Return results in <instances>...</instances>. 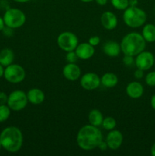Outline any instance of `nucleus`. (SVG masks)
I'll return each mask as SVG.
<instances>
[{
	"instance_id": "obj_15",
	"label": "nucleus",
	"mask_w": 155,
	"mask_h": 156,
	"mask_svg": "<svg viewBox=\"0 0 155 156\" xmlns=\"http://www.w3.org/2000/svg\"><path fill=\"white\" fill-rule=\"evenodd\" d=\"M126 91L129 98L138 99L140 98L144 94V87L140 82H132L127 85Z\"/></svg>"
},
{
	"instance_id": "obj_23",
	"label": "nucleus",
	"mask_w": 155,
	"mask_h": 156,
	"mask_svg": "<svg viewBox=\"0 0 155 156\" xmlns=\"http://www.w3.org/2000/svg\"><path fill=\"white\" fill-rule=\"evenodd\" d=\"M11 114V109L6 105H0V123L6 121Z\"/></svg>"
},
{
	"instance_id": "obj_6",
	"label": "nucleus",
	"mask_w": 155,
	"mask_h": 156,
	"mask_svg": "<svg viewBox=\"0 0 155 156\" xmlns=\"http://www.w3.org/2000/svg\"><path fill=\"white\" fill-rule=\"evenodd\" d=\"M28 99L27 93L21 90H15L12 91L8 96L7 105L12 111H20L26 108Z\"/></svg>"
},
{
	"instance_id": "obj_24",
	"label": "nucleus",
	"mask_w": 155,
	"mask_h": 156,
	"mask_svg": "<svg viewBox=\"0 0 155 156\" xmlns=\"http://www.w3.org/2000/svg\"><path fill=\"white\" fill-rule=\"evenodd\" d=\"M111 4L118 10H125L129 6V0H110Z\"/></svg>"
},
{
	"instance_id": "obj_9",
	"label": "nucleus",
	"mask_w": 155,
	"mask_h": 156,
	"mask_svg": "<svg viewBox=\"0 0 155 156\" xmlns=\"http://www.w3.org/2000/svg\"><path fill=\"white\" fill-rule=\"evenodd\" d=\"M135 66L138 69L146 71L154 65V56L149 51H142L138 53L135 59Z\"/></svg>"
},
{
	"instance_id": "obj_21",
	"label": "nucleus",
	"mask_w": 155,
	"mask_h": 156,
	"mask_svg": "<svg viewBox=\"0 0 155 156\" xmlns=\"http://www.w3.org/2000/svg\"><path fill=\"white\" fill-rule=\"evenodd\" d=\"M141 35L146 42H155V25L153 24H147L142 29Z\"/></svg>"
},
{
	"instance_id": "obj_41",
	"label": "nucleus",
	"mask_w": 155,
	"mask_h": 156,
	"mask_svg": "<svg viewBox=\"0 0 155 156\" xmlns=\"http://www.w3.org/2000/svg\"><path fill=\"white\" fill-rule=\"evenodd\" d=\"M1 148H2V144H1V142H0V149H1Z\"/></svg>"
},
{
	"instance_id": "obj_25",
	"label": "nucleus",
	"mask_w": 155,
	"mask_h": 156,
	"mask_svg": "<svg viewBox=\"0 0 155 156\" xmlns=\"http://www.w3.org/2000/svg\"><path fill=\"white\" fill-rule=\"evenodd\" d=\"M145 82L148 86H155V71L150 72L146 75Z\"/></svg>"
},
{
	"instance_id": "obj_16",
	"label": "nucleus",
	"mask_w": 155,
	"mask_h": 156,
	"mask_svg": "<svg viewBox=\"0 0 155 156\" xmlns=\"http://www.w3.org/2000/svg\"><path fill=\"white\" fill-rule=\"evenodd\" d=\"M28 102L32 105H40L45 100V94L41 89L37 88H30L27 92Z\"/></svg>"
},
{
	"instance_id": "obj_40",
	"label": "nucleus",
	"mask_w": 155,
	"mask_h": 156,
	"mask_svg": "<svg viewBox=\"0 0 155 156\" xmlns=\"http://www.w3.org/2000/svg\"><path fill=\"white\" fill-rule=\"evenodd\" d=\"M81 1L83 2H92L94 0H81Z\"/></svg>"
},
{
	"instance_id": "obj_39",
	"label": "nucleus",
	"mask_w": 155,
	"mask_h": 156,
	"mask_svg": "<svg viewBox=\"0 0 155 156\" xmlns=\"http://www.w3.org/2000/svg\"><path fill=\"white\" fill-rule=\"evenodd\" d=\"M16 2H19V3H24V2H27L30 1V0H14Z\"/></svg>"
},
{
	"instance_id": "obj_5",
	"label": "nucleus",
	"mask_w": 155,
	"mask_h": 156,
	"mask_svg": "<svg viewBox=\"0 0 155 156\" xmlns=\"http://www.w3.org/2000/svg\"><path fill=\"white\" fill-rule=\"evenodd\" d=\"M3 20L5 26L13 29L19 28L25 24L26 15L21 9L10 8L5 12Z\"/></svg>"
},
{
	"instance_id": "obj_43",
	"label": "nucleus",
	"mask_w": 155,
	"mask_h": 156,
	"mask_svg": "<svg viewBox=\"0 0 155 156\" xmlns=\"http://www.w3.org/2000/svg\"><path fill=\"white\" fill-rule=\"evenodd\" d=\"M154 25H155V21H154Z\"/></svg>"
},
{
	"instance_id": "obj_26",
	"label": "nucleus",
	"mask_w": 155,
	"mask_h": 156,
	"mask_svg": "<svg viewBox=\"0 0 155 156\" xmlns=\"http://www.w3.org/2000/svg\"><path fill=\"white\" fill-rule=\"evenodd\" d=\"M65 58H66V61L69 63H75L76 62L78 59V57L77 54H76L75 51H69L67 52V54L65 56Z\"/></svg>"
},
{
	"instance_id": "obj_32",
	"label": "nucleus",
	"mask_w": 155,
	"mask_h": 156,
	"mask_svg": "<svg viewBox=\"0 0 155 156\" xmlns=\"http://www.w3.org/2000/svg\"><path fill=\"white\" fill-rule=\"evenodd\" d=\"M97 148H99V149H100L101 151H106V149H108L107 143H106V141H103V140H102V141L100 143V144L98 145Z\"/></svg>"
},
{
	"instance_id": "obj_30",
	"label": "nucleus",
	"mask_w": 155,
	"mask_h": 156,
	"mask_svg": "<svg viewBox=\"0 0 155 156\" xmlns=\"http://www.w3.org/2000/svg\"><path fill=\"white\" fill-rule=\"evenodd\" d=\"M2 31H3V34L6 37H11L13 35V28H11L8 26H5V27Z\"/></svg>"
},
{
	"instance_id": "obj_20",
	"label": "nucleus",
	"mask_w": 155,
	"mask_h": 156,
	"mask_svg": "<svg viewBox=\"0 0 155 156\" xmlns=\"http://www.w3.org/2000/svg\"><path fill=\"white\" fill-rule=\"evenodd\" d=\"M103 120V116L102 112L97 109L91 110L88 114V121L90 124L99 127L102 125Z\"/></svg>"
},
{
	"instance_id": "obj_18",
	"label": "nucleus",
	"mask_w": 155,
	"mask_h": 156,
	"mask_svg": "<svg viewBox=\"0 0 155 156\" xmlns=\"http://www.w3.org/2000/svg\"><path fill=\"white\" fill-rule=\"evenodd\" d=\"M15 53L13 50L9 48H4L0 51V64L4 67L13 63Z\"/></svg>"
},
{
	"instance_id": "obj_38",
	"label": "nucleus",
	"mask_w": 155,
	"mask_h": 156,
	"mask_svg": "<svg viewBox=\"0 0 155 156\" xmlns=\"http://www.w3.org/2000/svg\"><path fill=\"white\" fill-rule=\"evenodd\" d=\"M150 154L153 156H155V143L152 145L151 149H150Z\"/></svg>"
},
{
	"instance_id": "obj_13",
	"label": "nucleus",
	"mask_w": 155,
	"mask_h": 156,
	"mask_svg": "<svg viewBox=\"0 0 155 156\" xmlns=\"http://www.w3.org/2000/svg\"><path fill=\"white\" fill-rule=\"evenodd\" d=\"M100 23L103 28L108 30H112L116 27L118 24V18L113 12L108 11L103 12L101 15Z\"/></svg>"
},
{
	"instance_id": "obj_4",
	"label": "nucleus",
	"mask_w": 155,
	"mask_h": 156,
	"mask_svg": "<svg viewBox=\"0 0 155 156\" xmlns=\"http://www.w3.org/2000/svg\"><path fill=\"white\" fill-rule=\"evenodd\" d=\"M122 19L127 26L132 28H137L146 22L147 14L143 9L137 6H129L124 10Z\"/></svg>"
},
{
	"instance_id": "obj_8",
	"label": "nucleus",
	"mask_w": 155,
	"mask_h": 156,
	"mask_svg": "<svg viewBox=\"0 0 155 156\" xmlns=\"http://www.w3.org/2000/svg\"><path fill=\"white\" fill-rule=\"evenodd\" d=\"M57 44L63 51H73L78 45V38L72 32L64 31L58 36Z\"/></svg>"
},
{
	"instance_id": "obj_29",
	"label": "nucleus",
	"mask_w": 155,
	"mask_h": 156,
	"mask_svg": "<svg viewBox=\"0 0 155 156\" xmlns=\"http://www.w3.org/2000/svg\"><path fill=\"white\" fill-rule=\"evenodd\" d=\"M8 96L4 91H0V105H6L8 101Z\"/></svg>"
},
{
	"instance_id": "obj_17",
	"label": "nucleus",
	"mask_w": 155,
	"mask_h": 156,
	"mask_svg": "<svg viewBox=\"0 0 155 156\" xmlns=\"http://www.w3.org/2000/svg\"><path fill=\"white\" fill-rule=\"evenodd\" d=\"M103 51L106 56L110 57H115L119 55L121 51L120 44L114 41H106L103 46Z\"/></svg>"
},
{
	"instance_id": "obj_14",
	"label": "nucleus",
	"mask_w": 155,
	"mask_h": 156,
	"mask_svg": "<svg viewBox=\"0 0 155 156\" xmlns=\"http://www.w3.org/2000/svg\"><path fill=\"white\" fill-rule=\"evenodd\" d=\"M78 59L87 60L92 57L95 53L94 47L89 44V43H82L78 44L74 50Z\"/></svg>"
},
{
	"instance_id": "obj_34",
	"label": "nucleus",
	"mask_w": 155,
	"mask_h": 156,
	"mask_svg": "<svg viewBox=\"0 0 155 156\" xmlns=\"http://www.w3.org/2000/svg\"><path fill=\"white\" fill-rule=\"evenodd\" d=\"M129 6H137L138 5V0H129Z\"/></svg>"
},
{
	"instance_id": "obj_10",
	"label": "nucleus",
	"mask_w": 155,
	"mask_h": 156,
	"mask_svg": "<svg viewBox=\"0 0 155 156\" xmlns=\"http://www.w3.org/2000/svg\"><path fill=\"white\" fill-rule=\"evenodd\" d=\"M81 86L87 91H93L100 86V77L94 73H87L81 77Z\"/></svg>"
},
{
	"instance_id": "obj_27",
	"label": "nucleus",
	"mask_w": 155,
	"mask_h": 156,
	"mask_svg": "<svg viewBox=\"0 0 155 156\" xmlns=\"http://www.w3.org/2000/svg\"><path fill=\"white\" fill-rule=\"evenodd\" d=\"M122 62L126 66H131L135 62L134 56H130V55H124V57L122 59Z\"/></svg>"
},
{
	"instance_id": "obj_42",
	"label": "nucleus",
	"mask_w": 155,
	"mask_h": 156,
	"mask_svg": "<svg viewBox=\"0 0 155 156\" xmlns=\"http://www.w3.org/2000/svg\"><path fill=\"white\" fill-rule=\"evenodd\" d=\"M154 66H155V56H154Z\"/></svg>"
},
{
	"instance_id": "obj_19",
	"label": "nucleus",
	"mask_w": 155,
	"mask_h": 156,
	"mask_svg": "<svg viewBox=\"0 0 155 156\" xmlns=\"http://www.w3.org/2000/svg\"><path fill=\"white\" fill-rule=\"evenodd\" d=\"M118 77L112 73H105L100 78V82L106 88H113L118 84Z\"/></svg>"
},
{
	"instance_id": "obj_35",
	"label": "nucleus",
	"mask_w": 155,
	"mask_h": 156,
	"mask_svg": "<svg viewBox=\"0 0 155 156\" xmlns=\"http://www.w3.org/2000/svg\"><path fill=\"white\" fill-rule=\"evenodd\" d=\"M5 24L3 18L0 17V31H2V30H3V28L5 27Z\"/></svg>"
},
{
	"instance_id": "obj_28",
	"label": "nucleus",
	"mask_w": 155,
	"mask_h": 156,
	"mask_svg": "<svg viewBox=\"0 0 155 156\" xmlns=\"http://www.w3.org/2000/svg\"><path fill=\"white\" fill-rule=\"evenodd\" d=\"M88 43L93 47H96L100 43V38L98 36H93L91 37L88 40Z\"/></svg>"
},
{
	"instance_id": "obj_11",
	"label": "nucleus",
	"mask_w": 155,
	"mask_h": 156,
	"mask_svg": "<svg viewBox=\"0 0 155 156\" xmlns=\"http://www.w3.org/2000/svg\"><path fill=\"white\" fill-rule=\"evenodd\" d=\"M108 148L112 150H116L121 146L123 142V136L119 130L112 129L108 133L106 138Z\"/></svg>"
},
{
	"instance_id": "obj_7",
	"label": "nucleus",
	"mask_w": 155,
	"mask_h": 156,
	"mask_svg": "<svg viewBox=\"0 0 155 156\" xmlns=\"http://www.w3.org/2000/svg\"><path fill=\"white\" fill-rule=\"evenodd\" d=\"M26 77L24 69L19 64H11L5 67L4 78L6 81L12 84H18L23 82Z\"/></svg>"
},
{
	"instance_id": "obj_37",
	"label": "nucleus",
	"mask_w": 155,
	"mask_h": 156,
	"mask_svg": "<svg viewBox=\"0 0 155 156\" xmlns=\"http://www.w3.org/2000/svg\"><path fill=\"white\" fill-rule=\"evenodd\" d=\"M4 72H5L4 66L0 64V78H2V76H4Z\"/></svg>"
},
{
	"instance_id": "obj_36",
	"label": "nucleus",
	"mask_w": 155,
	"mask_h": 156,
	"mask_svg": "<svg viewBox=\"0 0 155 156\" xmlns=\"http://www.w3.org/2000/svg\"><path fill=\"white\" fill-rule=\"evenodd\" d=\"M107 1L108 0H96L99 5H105L107 3Z\"/></svg>"
},
{
	"instance_id": "obj_22",
	"label": "nucleus",
	"mask_w": 155,
	"mask_h": 156,
	"mask_svg": "<svg viewBox=\"0 0 155 156\" xmlns=\"http://www.w3.org/2000/svg\"><path fill=\"white\" fill-rule=\"evenodd\" d=\"M101 126L106 130L110 131L112 129H115V127L116 126V121H115V118H113V117H106L103 118Z\"/></svg>"
},
{
	"instance_id": "obj_12",
	"label": "nucleus",
	"mask_w": 155,
	"mask_h": 156,
	"mask_svg": "<svg viewBox=\"0 0 155 156\" xmlns=\"http://www.w3.org/2000/svg\"><path fill=\"white\" fill-rule=\"evenodd\" d=\"M63 76L69 81H76L81 77V71L78 66L76 63H69L65 66L62 69Z\"/></svg>"
},
{
	"instance_id": "obj_31",
	"label": "nucleus",
	"mask_w": 155,
	"mask_h": 156,
	"mask_svg": "<svg viewBox=\"0 0 155 156\" xmlns=\"http://www.w3.org/2000/svg\"><path fill=\"white\" fill-rule=\"evenodd\" d=\"M134 76H135V79H141L144 77V71L140 69H137L135 70V72L134 73Z\"/></svg>"
},
{
	"instance_id": "obj_1",
	"label": "nucleus",
	"mask_w": 155,
	"mask_h": 156,
	"mask_svg": "<svg viewBox=\"0 0 155 156\" xmlns=\"http://www.w3.org/2000/svg\"><path fill=\"white\" fill-rule=\"evenodd\" d=\"M103 140V134L97 126L91 124L82 126L78 132L76 141L81 149L85 151L93 150L97 148Z\"/></svg>"
},
{
	"instance_id": "obj_33",
	"label": "nucleus",
	"mask_w": 155,
	"mask_h": 156,
	"mask_svg": "<svg viewBox=\"0 0 155 156\" xmlns=\"http://www.w3.org/2000/svg\"><path fill=\"white\" fill-rule=\"evenodd\" d=\"M150 105H151L152 108L155 111V94H153L150 98Z\"/></svg>"
},
{
	"instance_id": "obj_3",
	"label": "nucleus",
	"mask_w": 155,
	"mask_h": 156,
	"mask_svg": "<svg viewBox=\"0 0 155 156\" xmlns=\"http://www.w3.org/2000/svg\"><path fill=\"white\" fill-rule=\"evenodd\" d=\"M121 51L124 55L136 56L138 53L144 51L146 47V41L141 34L131 32L122 38L120 44Z\"/></svg>"
},
{
	"instance_id": "obj_2",
	"label": "nucleus",
	"mask_w": 155,
	"mask_h": 156,
	"mask_svg": "<svg viewBox=\"0 0 155 156\" xmlns=\"http://www.w3.org/2000/svg\"><path fill=\"white\" fill-rule=\"evenodd\" d=\"M23 141L22 132L16 126H8L0 133L2 147L11 153L18 152L22 147Z\"/></svg>"
}]
</instances>
